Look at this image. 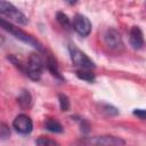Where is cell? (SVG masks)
Masks as SVG:
<instances>
[{
    "mask_svg": "<svg viewBox=\"0 0 146 146\" xmlns=\"http://www.w3.org/2000/svg\"><path fill=\"white\" fill-rule=\"evenodd\" d=\"M0 24H1V27H2L3 30H6V31L9 32L10 34H13L16 39L23 41L24 43H27L29 46H32L33 48H36V49L40 50V51H43V48H42L41 43H40L38 40H35L33 36H31L30 34H27L25 31H23V30H21L19 27L15 26V25L11 24L10 22H7L5 18H1V19H0Z\"/></svg>",
    "mask_w": 146,
    "mask_h": 146,
    "instance_id": "6da1fadb",
    "label": "cell"
},
{
    "mask_svg": "<svg viewBox=\"0 0 146 146\" xmlns=\"http://www.w3.org/2000/svg\"><path fill=\"white\" fill-rule=\"evenodd\" d=\"M0 13L2 16L8 17L9 19H11L13 22L19 25H26L29 23L27 17L21 10H18L14 5H11L6 0H1L0 2Z\"/></svg>",
    "mask_w": 146,
    "mask_h": 146,
    "instance_id": "7a4b0ae2",
    "label": "cell"
},
{
    "mask_svg": "<svg viewBox=\"0 0 146 146\" xmlns=\"http://www.w3.org/2000/svg\"><path fill=\"white\" fill-rule=\"evenodd\" d=\"M68 52L71 56V59L74 65L83 68V70H91L95 68L94 62L82 51L80 50L74 44H68Z\"/></svg>",
    "mask_w": 146,
    "mask_h": 146,
    "instance_id": "3957f363",
    "label": "cell"
},
{
    "mask_svg": "<svg viewBox=\"0 0 146 146\" xmlns=\"http://www.w3.org/2000/svg\"><path fill=\"white\" fill-rule=\"evenodd\" d=\"M104 42L105 46L113 52H121L124 48V43L122 40L121 34L115 29H107L104 34Z\"/></svg>",
    "mask_w": 146,
    "mask_h": 146,
    "instance_id": "277c9868",
    "label": "cell"
},
{
    "mask_svg": "<svg viewBox=\"0 0 146 146\" xmlns=\"http://www.w3.org/2000/svg\"><path fill=\"white\" fill-rule=\"evenodd\" d=\"M42 68H43V63L40 56L38 54H31L26 64V75L30 79L38 81L41 78Z\"/></svg>",
    "mask_w": 146,
    "mask_h": 146,
    "instance_id": "5b68a950",
    "label": "cell"
},
{
    "mask_svg": "<svg viewBox=\"0 0 146 146\" xmlns=\"http://www.w3.org/2000/svg\"><path fill=\"white\" fill-rule=\"evenodd\" d=\"M72 25L75 32L79 33L81 36H88L91 32V23L84 15L76 14L73 18Z\"/></svg>",
    "mask_w": 146,
    "mask_h": 146,
    "instance_id": "8992f818",
    "label": "cell"
},
{
    "mask_svg": "<svg viewBox=\"0 0 146 146\" xmlns=\"http://www.w3.org/2000/svg\"><path fill=\"white\" fill-rule=\"evenodd\" d=\"M13 127L15 128V130L17 132L23 133V135H27L32 131L33 123H32V120L30 116H27L26 114H19L14 119Z\"/></svg>",
    "mask_w": 146,
    "mask_h": 146,
    "instance_id": "52a82bcc",
    "label": "cell"
},
{
    "mask_svg": "<svg viewBox=\"0 0 146 146\" xmlns=\"http://www.w3.org/2000/svg\"><path fill=\"white\" fill-rule=\"evenodd\" d=\"M87 143L89 144H95V145H103V146H114V145H124V140L114 137V136H99V137H94L90 138Z\"/></svg>",
    "mask_w": 146,
    "mask_h": 146,
    "instance_id": "ba28073f",
    "label": "cell"
},
{
    "mask_svg": "<svg viewBox=\"0 0 146 146\" xmlns=\"http://www.w3.org/2000/svg\"><path fill=\"white\" fill-rule=\"evenodd\" d=\"M129 41L133 49H140L144 46L143 32L138 26H132L129 34Z\"/></svg>",
    "mask_w": 146,
    "mask_h": 146,
    "instance_id": "9c48e42d",
    "label": "cell"
},
{
    "mask_svg": "<svg viewBox=\"0 0 146 146\" xmlns=\"http://www.w3.org/2000/svg\"><path fill=\"white\" fill-rule=\"evenodd\" d=\"M17 102L22 108H29L31 107V104H32V97L27 90H22V92L17 98Z\"/></svg>",
    "mask_w": 146,
    "mask_h": 146,
    "instance_id": "30bf717a",
    "label": "cell"
},
{
    "mask_svg": "<svg viewBox=\"0 0 146 146\" xmlns=\"http://www.w3.org/2000/svg\"><path fill=\"white\" fill-rule=\"evenodd\" d=\"M44 127L48 131L50 132H55V133H60L63 132V127L62 124L55 120V119H48L46 122H44Z\"/></svg>",
    "mask_w": 146,
    "mask_h": 146,
    "instance_id": "8fae6325",
    "label": "cell"
},
{
    "mask_svg": "<svg viewBox=\"0 0 146 146\" xmlns=\"http://www.w3.org/2000/svg\"><path fill=\"white\" fill-rule=\"evenodd\" d=\"M47 67H48V70L51 72L52 75H55V76L58 78V79H63L62 75L59 74V71H58V66H57V64H56V60H55L51 56H48V58H47Z\"/></svg>",
    "mask_w": 146,
    "mask_h": 146,
    "instance_id": "7c38bea8",
    "label": "cell"
},
{
    "mask_svg": "<svg viewBox=\"0 0 146 146\" xmlns=\"http://www.w3.org/2000/svg\"><path fill=\"white\" fill-rule=\"evenodd\" d=\"M76 76L80 79V80H84L87 82H94L95 81V74L87 71V70H80V71H76Z\"/></svg>",
    "mask_w": 146,
    "mask_h": 146,
    "instance_id": "4fadbf2b",
    "label": "cell"
},
{
    "mask_svg": "<svg viewBox=\"0 0 146 146\" xmlns=\"http://www.w3.org/2000/svg\"><path fill=\"white\" fill-rule=\"evenodd\" d=\"M56 18H57L58 23H59L62 26H64V27H68V26L71 25V22H70V18L67 17V15L64 14V13H62V11H58V13H57Z\"/></svg>",
    "mask_w": 146,
    "mask_h": 146,
    "instance_id": "5bb4252c",
    "label": "cell"
},
{
    "mask_svg": "<svg viewBox=\"0 0 146 146\" xmlns=\"http://www.w3.org/2000/svg\"><path fill=\"white\" fill-rule=\"evenodd\" d=\"M100 110H102V112H104V113H106L107 115H111V116L119 114L117 108H115L114 106L108 105V104H102V105H100Z\"/></svg>",
    "mask_w": 146,
    "mask_h": 146,
    "instance_id": "9a60e30c",
    "label": "cell"
},
{
    "mask_svg": "<svg viewBox=\"0 0 146 146\" xmlns=\"http://www.w3.org/2000/svg\"><path fill=\"white\" fill-rule=\"evenodd\" d=\"M58 99H59V105H60V110L62 111H68L70 110V100L67 98L66 95L59 94L58 95Z\"/></svg>",
    "mask_w": 146,
    "mask_h": 146,
    "instance_id": "2e32d148",
    "label": "cell"
},
{
    "mask_svg": "<svg viewBox=\"0 0 146 146\" xmlns=\"http://www.w3.org/2000/svg\"><path fill=\"white\" fill-rule=\"evenodd\" d=\"M35 144L36 145H40V146H52V145H57V143L52 139H49V138H46V137H40L35 140Z\"/></svg>",
    "mask_w": 146,
    "mask_h": 146,
    "instance_id": "e0dca14e",
    "label": "cell"
},
{
    "mask_svg": "<svg viewBox=\"0 0 146 146\" xmlns=\"http://www.w3.org/2000/svg\"><path fill=\"white\" fill-rule=\"evenodd\" d=\"M9 136H10V130H9V128H8L5 123H1V125H0V138H1L2 140H5V139H7Z\"/></svg>",
    "mask_w": 146,
    "mask_h": 146,
    "instance_id": "ac0fdd59",
    "label": "cell"
},
{
    "mask_svg": "<svg viewBox=\"0 0 146 146\" xmlns=\"http://www.w3.org/2000/svg\"><path fill=\"white\" fill-rule=\"evenodd\" d=\"M133 115H136L137 117L141 119V120H146V110H143V108H136L133 110Z\"/></svg>",
    "mask_w": 146,
    "mask_h": 146,
    "instance_id": "d6986e66",
    "label": "cell"
},
{
    "mask_svg": "<svg viewBox=\"0 0 146 146\" xmlns=\"http://www.w3.org/2000/svg\"><path fill=\"white\" fill-rule=\"evenodd\" d=\"M67 3H70V5H73V3H75L78 0H65Z\"/></svg>",
    "mask_w": 146,
    "mask_h": 146,
    "instance_id": "ffe728a7",
    "label": "cell"
}]
</instances>
